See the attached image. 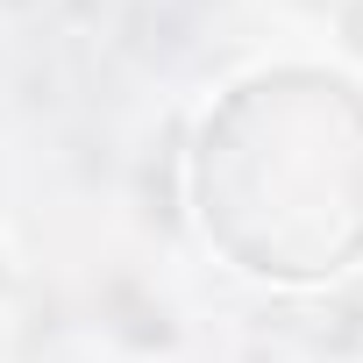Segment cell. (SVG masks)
<instances>
[{
	"label": "cell",
	"mask_w": 363,
	"mask_h": 363,
	"mask_svg": "<svg viewBox=\"0 0 363 363\" xmlns=\"http://www.w3.org/2000/svg\"><path fill=\"white\" fill-rule=\"evenodd\" d=\"M278 178V193L242 207L228 228H214L250 271L278 278H313L335 271L363 242V207L320 193H363V100L342 79H257L242 86L221 121H207V157H200V200H235Z\"/></svg>",
	"instance_id": "1"
}]
</instances>
